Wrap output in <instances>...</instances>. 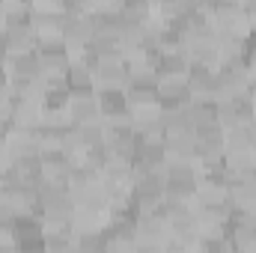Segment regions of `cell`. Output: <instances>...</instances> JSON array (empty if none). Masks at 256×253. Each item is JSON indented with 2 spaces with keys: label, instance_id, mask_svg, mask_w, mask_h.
I'll use <instances>...</instances> for the list:
<instances>
[{
  "label": "cell",
  "instance_id": "cell-1",
  "mask_svg": "<svg viewBox=\"0 0 256 253\" xmlns=\"http://www.w3.org/2000/svg\"><path fill=\"white\" fill-rule=\"evenodd\" d=\"M36 54L45 74H66L72 63V51L63 42V36H36Z\"/></svg>",
  "mask_w": 256,
  "mask_h": 253
},
{
  "label": "cell",
  "instance_id": "cell-2",
  "mask_svg": "<svg viewBox=\"0 0 256 253\" xmlns=\"http://www.w3.org/2000/svg\"><path fill=\"white\" fill-rule=\"evenodd\" d=\"M98 108L104 126H128L131 122V102L126 90H98Z\"/></svg>",
  "mask_w": 256,
  "mask_h": 253
},
{
  "label": "cell",
  "instance_id": "cell-3",
  "mask_svg": "<svg viewBox=\"0 0 256 253\" xmlns=\"http://www.w3.org/2000/svg\"><path fill=\"white\" fill-rule=\"evenodd\" d=\"M92 36H96V24H92V15H90V12H84V15H66L63 42L68 45L72 57L80 54V51H86Z\"/></svg>",
  "mask_w": 256,
  "mask_h": 253
},
{
  "label": "cell",
  "instance_id": "cell-4",
  "mask_svg": "<svg viewBox=\"0 0 256 253\" xmlns=\"http://www.w3.org/2000/svg\"><path fill=\"white\" fill-rule=\"evenodd\" d=\"M226 232L232 238V250H254L256 244V218L250 212H242L236 208L230 224H226Z\"/></svg>",
  "mask_w": 256,
  "mask_h": 253
},
{
  "label": "cell",
  "instance_id": "cell-5",
  "mask_svg": "<svg viewBox=\"0 0 256 253\" xmlns=\"http://www.w3.org/2000/svg\"><path fill=\"white\" fill-rule=\"evenodd\" d=\"M226 196H230L232 208L250 212V208L256 206V176H254V173L226 176Z\"/></svg>",
  "mask_w": 256,
  "mask_h": 253
},
{
  "label": "cell",
  "instance_id": "cell-6",
  "mask_svg": "<svg viewBox=\"0 0 256 253\" xmlns=\"http://www.w3.org/2000/svg\"><path fill=\"white\" fill-rule=\"evenodd\" d=\"M39 155H42V173H45V179L57 182V185H68L74 161L66 155L63 149H42Z\"/></svg>",
  "mask_w": 256,
  "mask_h": 253
},
{
  "label": "cell",
  "instance_id": "cell-7",
  "mask_svg": "<svg viewBox=\"0 0 256 253\" xmlns=\"http://www.w3.org/2000/svg\"><path fill=\"white\" fill-rule=\"evenodd\" d=\"M12 126L21 128H39L42 126V98H30V96H12Z\"/></svg>",
  "mask_w": 256,
  "mask_h": 253
},
{
  "label": "cell",
  "instance_id": "cell-8",
  "mask_svg": "<svg viewBox=\"0 0 256 253\" xmlns=\"http://www.w3.org/2000/svg\"><path fill=\"white\" fill-rule=\"evenodd\" d=\"M68 120H72L74 126H90V122H102L98 92H84V96H72V102H68Z\"/></svg>",
  "mask_w": 256,
  "mask_h": 253
},
{
  "label": "cell",
  "instance_id": "cell-9",
  "mask_svg": "<svg viewBox=\"0 0 256 253\" xmlns=\"http://www.w3.org/2000/svg\"><path fill=\"white\" fill-rule=\"evenodd\" d=\"M96 90H126L128 68L126 60H102L96 63Z\"/></svg>",
  "mask_w": 256,
  "mask_h": 253
},
{
  "label": "cell",
  "instance_id": "cell-10",
  "mask_svg": "<svg viewBox=\"0 0 256 253\" xmlns=\"http://www.w3.org/2000/svg\"><path fill=\"white\" fill-rule=\"evenodd\" d=\"M6 68H9V80H39L42 78V63H39L36 48L24 54H9Z\"/></svg>",
  "mask_w": 256,
  "mask_h": 253
},
{
  "label": "cell",
  "instance_id": "cell-11",
  "mask_svg": "<svg viewBox=\"0 0 256 253\" xmlns=\"http://www.w3.org/2000/svg\"><path fill=\"white\" fill-rule=\"evenodd\" d=\"M191 72V57L185 48L179 51H161L155 60V74L158 78H188Z\"/></svg>",
  "mask_w": 256,
  "mask_h": 253
},
{
  "label": "cell",
  "instance_id": "cell-12",
  "mask_svg": "<svg viewBox=\"0 0 256 253\" xmlns=\"http://www.w3.org/2000/svg\"><path fill=\"white\" fill-rule=\"evenodd\" d=\"M214 84H218V68L191 63V72H188L191 98H214Z\"/></svg>",
  "mask_w": 256,
  "mask_h": 253
},
{
  "label": "cell",
  "instance_id": "cell-13",
  "mask_svg": "<svg viewBox=\"0 0 256 253\" xmlns=\"http://www.w3.org/2000/svg\"><path fill=\"white\" fill-rule=\"evenodd\" d=\"M188 78H158V104H191Z\"/></svg>",
  "mask_w": 256,
  "mask_h": 253
},
{
  "label": "cell",
  "instance_id": "cell-14",
  "mask_svg": "<svg viewBox=\"0 0 256 253\" xmlns=\"http://www.w3.org/2000/svg\"><path fill=\"white\" fill-rule=\"evenodd\" d=\"M66 12L60 6L54 9H33V30L36 36H63Z\"/></svg>",
  "mask_w": 256,
  "mask_h": 253
},
{
  "label": "cell",
  "instance_id": "cell-15",
  "mask_svg": "<svg viewBox=\"0 0 256 253\" xmlns=\"http://www.w3.org/2000/svg\"><path fill=\"white\" fill-rule=\"evenodd\" d=\"M102 179L104 185H131L134 182V161L122 155H110L108 164L102 167Z\"/></svg>",
  "mask_w": 256,
  "mask_h": 253
},
{
  "label": "cell",
  "instance_id": "cell-16",
  "mask_svg": "<svg viewBox=\"0 0 256 253\" xmlns=\"http://www.w3.org/2000/svg\"><path fill=\"white\" fill-rule=\"evenodd\" d=\"M90 54L102 63V60H122V42L120 36H110V33H96L90 39Z\"/></svg>",
  "mask_w": 256,
  "mask_h": 253
},
{
  "label": "cell",
  "instance_id": "cell-17",
  "mask_svg": "<svg viewBox=\"0 0 256 253\" xmlns=\"http://www.w3.org/2000/svg\"><path fill=\"white\" fill-rule=\"evenodd\" d=\"M188 110H191L194 131L220 126V120H218V102H214V98H194L191 104H188Z\"/></svg>",
  "mask_w": 256,
  "mask_h": 253
},
{
  "label": "cell",
  "instance_id": "cell-18",
  "mask_svg": "<svg viewBox=\"0 0 256 253\" xmlns=\"http://www.w3.org/2000/svg\"><path fill=\"white\" fill-rule=\"evenodd\" d=\"M185 48H188L191 63L212 66V68L220 66V51H218V42H214V39H191Z\"/></svg>",
  "mask_w": 256,
  "mask_h": 253
},
{
  "label": "cell",
  "instance_id": "cell-19",
  "mask_svg": "<svg viewBox=\"0 0 256 253\" xmlns=\"http://www.w3.org/2000/svg\"><path fill=\"white\" fill-rule=\"evenodd\" d=\"M6 30V45L9 54H24L36 48V30L33 27H3Z\"/></svg>",
  "mask_w": 256,
  "mask_h": 253
},
{
  "label": "cell",
  "instance_id": "cell-20",
  "mask_svg": "<svg viewBox=\"0 0 256 253\" xmlns=\"http://www.w3.org/2000/svg\"><path fill=\"white\" fill-rule=\"evenodd\" d=\"M3 27H33V6H30V0H6Z\"/></svg>",
  "mask_w": 256,
  "mask_h": 253
},
{
  "label": "cell",
  "instance_id": "cell-21",
  "mask_svg": "<svg viewBox=\"0 0 256 253\" xmlns=\"http://www.w3.org/2000/svg\"><path fill=\"white\" fill-rule=\"evenodd\" d=\"M226 149H254L256 146V131L250 122H238L232 128H224Z\"/></svg>",
  "mask_w": 256,
  "mask_h": 253
},
{
  "label": "cell",
  "instance_id": "cell-22",
  "mask_svg": "<svg viewBox=\"0 0 256 253\" xmlns=\"http://www.w3.org/2000/svg\"><path fill=\"white\" fill-rule=\"evenodd\" d=\"M120 12L134 24H146L155 18V6L152 0H120Z\"/></svg>",
  "mask_w": 256,
  "mask_h": 253
},
{
  "label": "cell",
  "instance_id": "cell-23",
  "mask_svg": "<svg viewBox=\"0 0 256 253\" xmlns=\"http://www.w3.org/2000/svg\"><path fill=\"white\" fill-rule=\"evenodd\" d=\"M74 250H104V232L102 230L74 232Z\"/></svg>",
  "mask_w": 256,
  "mask_h": 253
},
{
  "label": "cell",
  "instance_id": "cell-24",
  "mask_svg": "<svg viewBox=\"0 0 256 253\" xmlns=\"http://www.w3.org/2000/svg\"><path fill=\"white\" fill-rule=\"evenodd\" d=\"M96 0H60V9L66 15H84V12H92Z\"/></svg>",
  "mask_w": 256,
  "mask_h": 253
},
{
  "label": "cell",
  "instance_id": "cell-25",
  "mask_svg": "<svg viewBox=\"0 0 256 253\" xmlns=\"http://www.w3.org/2000/svg\"><path fill=\"white\" fill-rule=\"evenodd\" d=\"M9 60V45H6V30L0 27V63Z\"/></svg>",
  "mask_w": 256,
  "mask_h": 253
},
{
  "label": "cell",
  "instance_id": "cell-26",
  "mask_svg": "<svg viewBox=\"0 0 256 253\" xmlns=\"http://www.w3.org/2000/svg\"><path fill=\"white\" fill-rule=\"evenodd\" d=\"M9 86V68H6V63H0V90H6Z\"/></svg>",
  "mask_w": 256,
  "mask_h": 253
},
{
  "label": "cell",
  "instance_id": "cell-27",
  "mask_svg": "<svg viewBox=\"0 0 256 253\" xmlns=\"http://www.w3.org/2000/svg\"><path fill=\"white\" fill-rule=\"evenodd\" d=\"M248 18H250V30H256V3H248Z\"/></svg>",
  "mask_w": 256,
  "mask_h": 253
},
{
  "label": "cell",
  "instance_id": "cell-28",
  "mask_svg": "<svg viewBox=\"0 0 256 253\" xmlns=\"http://www.w3.org/2000/svg\"><path fill=\"white\" fill-rule=\"evenodd\" d=\"M250 126H254V131H256V114H254V120H250Z\"/></svg>",
  "mask_w": 256,
  "mask_h": 253
},
{
  "label": "cell",
  "instance_id": "cell-29",
  "mask_svg": "<svg viewBox=\"0 0 256 253\" xmlns=\"http://www.w3.org/2000/svg\"><path fill=\"white\" fill-rule=\"evenodd\" d=\"M248 3H256V0H248Z\"/></svg>",
  "mask_w": 256,
  "mask_h": 253
}]
</instances>
